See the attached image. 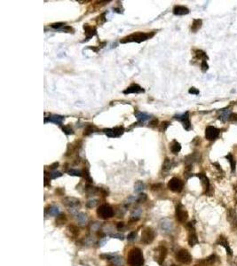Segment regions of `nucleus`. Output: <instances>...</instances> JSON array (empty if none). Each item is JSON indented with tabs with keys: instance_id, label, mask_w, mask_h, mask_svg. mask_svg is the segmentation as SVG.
<instances>
[{
	"instance_id": "22",
	"label": "nucleus",
	"mask_w": 237,
	"mask_h": 266,
	"mask_svg": "<svg viewBox=\"0 0 237 266\" xmlns=\"http://www.w3.org/2000/svg\"><path fill=\"white\" fill-rule=\"evenodd\" d=\"M174 165H175V163L173 162V161L168 159V158L165 159V161H164V162L163 164V171H164V172L170 171L174 167Z\"/></svg>"
},
{
	"instance_id": "12",
	"label": "nucleus",
	"mask_w": 237,
	"mask_h": 266,
	"mask_svg": "<svg viewBox=\"0 0 237 266\" xmlns=\"http://www.w3.org/2000/svg\"><path fill=\"white\" fill-rule=\"evenodd\" d=\"M226 218H227V221L229 222L231 227L234 229V230H237V213L233 209V208H230L227 210V215H226Z\"/></svg>"
},
{
	"instance_id": "23",
	"label": "nucleus",
	"mask_w": 237,
	"mask_h": 266,
	"mask_svg": "<svg viewBox=\"0 0 237 266\" xmlns=\"http://www.w3.org/2000/svg\"><path fill=\"white\" fill-rule=\"evenodd\" d=\"M76 219L78 223L80 224H86L88 221V217L86 213H83V212H80V213H77L76 215Z\"/></svg>"
},
{
	"instance_id": "38",
	"label": "nucleus",
	"mask_w": 237,
	"mask_h": 266,
	"mask_svg": "<svg viewBox=\"0 0 237 266\" xmlns=\"http://www.w3.org/2000/svg\"><path fill=\"white\" fill-rule=\"evenodd\" d=\"M65 23H62V22H58V23H53L52 24V28H55V29H58V30H61L63 27H64Z\"/></svg>"
},
{
	"instance_id": "16",
	"label": "nucleus",
	"mask_w": 237,
	"mask_h": 266,
	"mask_svg": "<svg viewBox=\"0 0 237 266\" xmlns=\"http://www.w3.org/2000/svg\"><path fill=\"white\" fill-rule=\"evenodd\" d=\"M144 92H145V90L142 88L141 86H140L139 84H131L126 90H124V94H130V93H137L138 94V93H144Z\"/></svg>"
},
{
	"instance_id": "37",
	"label": "nucleus",
	"mask_w": 237,
	"mask_h": 266,
	"mask_svg": "<svg viewBox=\"0 0 237 266\" xmlns=\"http://www.w3.org/2000/svg\"><path fill=\"white\" fill-rule=\"evenodd\" d=\"M136 238H137V232H135V231L130 232L127 236V240L129 241H134L136 240Z\"/></svg>"
},
{
	"instance_id": "8",
	"label": "nucleus",
	"mask_w": 237,
	"mask_h": 266,
	"mask_svg": "<svg viewBox=\"0 0 237 266\" xmlns=\"http://www.w3.org/2000/svg\"><path fill=\"white\" fill-rule=\"evenodd\" d=\"M167 256V248L164 246H159L157 248L154 249V260L159 264L162 265Z\"/></svg>"
},
{
	"instance_id": "46",
	"label": "nucleus",
	"mask_w": 237,
	"mask_h": 266,
	"mask_svg": "<svg viewBox=\"0 0 237 266\" xmlns=\"http://www.w3.org/2000/svg\"><path fill=\"white\" fill-rule=\"evenodd\" d=\"M189 93H191V94H195V95H197V94H199V90H197L196 88H194V87H192V88L189 90Z\"/></svg>"
},
{
	"instance_id": "29",
	"label": "nucleus",
	"mask_w": 237,
	"mask_h": 266,
	"mask_svg": "<svg viewBox=\"0 0 237 266\" xmlns=\"http://www.w3.org/2000/svg\"><path fill=\"white\" fill-rule=\"evenodd\" d=\"M66 223H67V217H66L65 215L61 214V215H59V216L57 217V218H56V224H57L58 226L63 225V224Z\"/></svg>"
},
{
	"instance_id": "19",
	"label": "nucleus",
	"mask_w": 237,
	"mask_h": 266,
	"mask_svg": "<svg viewBox=\"0 0 237 266\" xmlns=\"http://www.w3.org/2000/svg\"><path fill=\"white\" fill-rule=\"evenodd\" d=\"M173 13L175 15H186L188 13H189V9L182 6V5H176L173 8Z\"/></svg>"
},
{
	"instance_id": "47",
	"label": "nucleus",
	"mask_w": 237,
	"mask_h": 266,
	"mask_svg": "<svg viewBox=\"0 0 237 266\" xmlns=\"http://www.w3.org/2000/svg\"><path fill=\"white\" fill-rule=\"evenodd\" d=\"M116 228H117V230H122V229H124V223H123V222L118 223L117 225H116Z\"/></svg>"
},
{
	"instance_id": "48",
	"label": "nucleus",
	"mask_w": 237,
	"mask_h": 266,
	"mask_svg": "<svg viewBox=\"0 0 237 266\" xmlns=\"http://www.w3.org/2000/svg\"><path fill=\"white\" fill-rule=\"evenodd\" d=\"M108 239H107V238H103V240H101V241H100V247L104 246V244H105V243H106V242H107V241H108Z\"/></svg>"
},
{
	"instance_id": "39",
	"label": "nucleus",
	"mask_w": 237,
	"mask_h": 266,
	"mask_svg": "<svg viewBox=\"0 0 237 266\" xmlns=\"http://www.w3.org/2000/svg\"><path fill=\"white\" fill-rule=\"evenodd\" d=\"M112 261H113V263H114V265H123V258L122 257H114L113 259H112Z\"/></svg>"
},
{
	"instance_id": "30",
	"label": "nucleus",
	"mask_w": 237,
	"mask_h": 266,
	"mask_svg": "<svg viewBox=\"0 0 237 266\" xmlns=\"http://www.w3.org/2000/svg\"><path fill=\"white\" fill-rule=\"evenodd\" d=\"M226 158L228 160V161L230 162V164H231V170H232V171L234 172L235 170H236V161H235V159L233 158V155H231V154H228V155L226 156Z\"/></svg>"
},
{
	"instance_id": "15",
	"label": "nucleus",
	"mask_w": 237,
	"mask_h": 266,
	"mask_svg": "<svg viewBox=\"0 0 237 266\" xmlns=\"http://www.w3.org/2000/svg\"><path fill=\"white\" fill-rule=\"evenodd\" d=\"M217 244L218 245H220L222 247H224L226 250V253L228 256H232L233 255V250L231 249L230 246H229V243L227 241V240L224 237V236H219V238L218 239L217 241Z\"/></svg>"
},
{
	"instance_id": "24",
	"label": "nucleus",
	"mask_w": 237,
	"mask_h": 266,
	"mask_svg": "<svg viewBox=\"0 0 237 266\" xmlns=\"http://www.w3.org/2000/svg\"><path fill=\"white\" fill-rule=\"evenodd\" d=\"M63 120H64V116L54 114V115H51V116H49V120H48V121L51 122V123H57V124H62V123Z\"/></svg>"
},
{
	"instance_id": "41",
	"label": "nucleus",
	"mask_w": 237,
	"mask_h": 266,
	"mask_svg": "<svg viewBox=\"0 0 237 266\" xmlns=\"http://www.w3.org/2000/svg\"><path fill=\"white\" fill-rule=\"evenodd\" d=\"M147 194H141L138 196V199H137V202H144L146 200H147Z\"/></svg>"
},
{
	"instance_id": "27",
	"label": "nucleus",
	"mask_w": 237,
	"mask_h": 266,
	"mask_svg": "<svg viewBox=\"0 0 237 266\" xmlns=\"http://www.w3.org/2000/svg\"><path fill=\"white\" fill-rule=\"evenodd\" d=\"M171 151L172 152L173 154H178L180 150H181V146L178 142H177L176 140H174L172 143L171 144Z\"/></svg>"
},
{
	"instance_id": "35",
	"label": "nucleus",
	"mask_w": 237,
	"mask_h": 266,
	"mask_svg": "<svg viewBox=\"0 0 237 266\" xmlns=\"http://www.w3.org/2000/svg\"><path fill=\"white\" fill-rule=\"evenodd\" d=\"M98 204V200L95 199H92L90 200H88L86 202V207L89 208H94L96 205Z\"/></svg>"
},
{
	"instance_id": "2",
	"label": "nucleus",
	"mask_w": 237,
	"mask_h": 266,
	"mask_svg": "<svg viewBox=\"0 0 237 266\" xmlns=\"http://www.w3.org/2000/svg\"><path fill=\"white\" fill-rule=\"evenodd\" d=\"M154 36V33L149 34V33H143V32H136L133 33L130 36H127L120 40L122 44H126V43H130V42H135V43H141L143 41H146L149 39Z\"/></svg>"
},
{
	"instance_id": "13",
	"label": "nucleus",
	"mask_w": 237,
	"mask_h": 266,
	"mask_svg": "<svg viewBox=\"0 0 237 266\" xmlns=\"http://www.w3.org/2000/svg\"><path fill=\"white\" fill-rule=\"evenodd\" d=\"M175 118L183 123V126L187 131H189L191 129V123H190V120H189L188 112H187V113H185V114H183L181 115H176Z\"/></svg>"
},
{
	"instance_id": "49",
	"label": "nucleus",
	"mask_w": 237,
	"mask_h": 266,
	"mask_svg": "<svg viewBox=\"0 0 237 266\" xmlns=\"http://www.w3.org/2000/svg\"><path fill=\"white\" fill-rule=\"evenodd\" d=\"M58 166H59V162H55V163H53L52 165H51V166H50V168L53 170V169H56Z\"/></svg>"
},
{
	"instance_id": "1",
	"label": "nucleus",
	"mask_w": 237,
	"mask_h": 266,
	"mask_svg": "<svg viewBox=\"0 0 237 266\" xmlns=\"http://www.w3.org/2000/svg\"><path fill=\"white\" fill-rule=\"evenodd\" d=\"M127 263L130 266H142L144 265V256L140 248L134 247L130 250Z\"/></svg>"
},
{
	"instance_id": "6",
	"label": "nucleus",
	"mask_w": 237,
	"mask_h": 266,
	"mask_svg": "<svg viewBox=\"0 0 237 266\" xmlns=\"http://www.w3.org/2000/svg\"><path fill=\"white\" fill-rule=\"evenodd\" d=\"M175 216H176V219L180 223H185L188 218V213L186 208L180 203H178L176 206Z\"/></svg>"
},
{
	"instance_id": "5",
	"label": "nucleus",
	"mask_w": 237,
	"mask_h": 266,
	"mask_svg": "<svg viewBox=\"0 0 237 266\" xmlns=\"http://www.w3.org/2000/svg\"><path fill=\"white\" fill-rule=\"evenodd\" d=\"M155 238V232L151 227H146L141 233V242L146 245L152 243Z\"/></svg>"
},
{
	"instance_id": "34",
	"label": "nucleus",
	"mask_w": 237,
	"mask_h": 266,
	"mask_svg": "<svg viewBox=\"0 0 237 266\" xmlns=\"http://www.w3.org/2000/svg\"><path fill=\"white\" fill-rule=\"evenodd\" d=\"M94 131H97V129L93 125H88L86 128V130H85L84 135H89L91 133L94 132Z\"/></svg>"
},
{
	"instance_id": "4",
	"label": "nucleus",
	"mask_w": 237,
	"mask_h": 266,
	"mask_svg": "<svg viewBox=\"0 0 237 266\" xmlns=\"http://www.w3.org/2000/svg\"><path fill=\"white\" fill-rule=\"evenodd\" d=\"M176 260L183 265H190L192 262V256L187 249H179L176 254Z\"/></svg>"
},
{
	"instance_id": "32",
	"label": "nucleus",
	"mask_w": 237,
	"mask_h": 266,
	"mask_svg": "<svg viewBox=\"0 0 237 266\" xmlns=\"http://www.w3.org/2000/svg\"><path fill=\"white\" fill-rule=\"evenodd\" d=\"M68 230L73 236H77L79 234V229L76 225H69L68 227Z\"/></svg>"
},
{
	"instance_id": "26",
	"label": "nucleus",
	"mask_w": 237,
	"mask_h": 266,
	"mask_svg": "<svg viewBox=\"0 0 237 266\" xmlns=\"http://www.w3.org/2000/svg\"><path fill=\"white\" fill-rule=\"evenodd\" d=\"M198 177H200V179H201V181H202V184L203 187H204L206 190H208L209 187H210V182H209L208 177H206L203 173H200V174L198 175Z\"/></svg>"
},
{
	"instance_id": "51",
	"label": "nucleus",
	"mask_w": 237,
	"mask_h": 266,
	"mask_svg": "<svg viewBox=\"0 0 237 266\" xmlns=\"http://www.w3.org/2000/svg\"><path fill=\"white\" fill-rule=\"evenodd\" d=\"M172 266H177V265H172Z\"/></svg>"
},
{
	"instance_id": "43",
	"label": "nucleus",
	"mask_w": 237,
	"mask_h": 266,
	"mask_svg": "<svg viewBox=\"0 0 237 266\" xmlns=\"http://www.w3.org/2000/svg\"><path fill=\"white\" fill-rule=\"evenodd\" d=\"M111 237L113 238H116V239H119V240H124V234H121V233H116V234H112L110 235Z\"/></svg>"
},
{
	"instance_id": "10",
	"label": "nucleus",
	"mask_w": 237,
	"mask_h": 266,
	"mask_svg": "<svg viewBox=\"0 0 237 266\" xmlns=\"http://www.w3.org/2000/svg\"><path fill=\"white\" fill-rule=\"evenodd\" d=\"M188 228L189 230V235H188V244L190 247H194V245L198 243V237H197V234L195 232V230H194V224L192 222L188 223Z\"/></svg>"
},
{
	"instance_id": "31",
	"label": "nucleus",
	"mask_w": 237,
	"mask_h": 266,
	"mask_svg": "<svg viewBox=\"0 0 237 266\" xmlns=\"http://www.w3.org/2000/svg\"><path fill=\"white\" fill-rule=\"evenodd\" d=\"M201 27H202V20L196 19V20H194V22H193V25H192L191 29H192L193 32H196Z\"/></svg>"
},
{
	"instance_id": "9",
	"label": "nucleus",
	"mask_w": 237,
	"mask_h": 266,
	"mask_svg": "<svg viewBox=\"0 0 237 266\" xmlns=\"http://www.w3.org/2000/svg\"><path fill=\"white\" fill-rule=\"evenodd\" d=\"M183 182L178 177H172L168 183V188L174 193H180L183 189Z\"/></svg>"
},
{
	"instance_id": "20",
	"label": "nucleus",
	"mask_w": 237,
	"mask_h": 266,
	"mask_svg": "<svg viewBox=\"0 0 237 266\" xmlns=\"http://www.w3.org/2000/svg\"><path fill=\"white\" fill-rule=\"evenodd\" d=\"M45 213H47L49 216L56 217V216H59L60 214V208L56 205H51L45 209Z\"/></svg>"
},
{
	"instance_id": "11",
	"label": "nucleus",
	"mask_w": 237,
	"mask_h": 266,
	"mask_svg": "<svg viewBox=\"0 0 237 266\" xmlns=\"http://www.w3.org/2000/svg\"><path fill=\"white\" fill-rule=\"evenodd\" d=\"M219 135V130L213 126H209L205 130V137L208 140H215Z\"/></svg>"
},
{
	"instance_id": "40",
	"label": "nucleus",
	"mask_w": 237,
	"mask_h": 266,
	"mask_svg": "<svg viewBox=\"0 0 237 266\" xmlns=\"http://www.w3.org/2000/svg\"><path fill=\"white\" fill-rule=\"evenodd\" d=\"M62 130H63V132H64L67 135H70V134H73L74 132H73V130H72V128L70 127V126H62Z\"/></svg>"
},
{
	"instance_id": "18",
	"label": "nucleus",
	"mask_w": 237,
	"mask_h": 266,
	"mask_svg": "<svg viewBox=\"0 0 237 266\" xmlns=\"http://www.w3.org/2000/svg\"><path fill=\"white\" fill-rule=\"evenodd\" d=\"M84 28H85V33H86V41H88L90 40L91 37H92L93 36H95L97 34V30L95 28H92L91 26H89L88 24H85L84 25Z\"/></svg>"
},
{
	"instance_id": "3",
	"label": "nucleus",
	"mask_w": 237,
	"mask_h": 266,
	"mask_svg": "<svg viewBox=\"0 0 237 266\" xmlns=\"http://www.w3.org/2000/svg\"><path fill=\"white\" fill-rule=\"evenodd\" d=\"M97 215L101 219H109L114 216V209L108 204H102L98 208Z\"/></svg>"
},
{
	"instance_id": "21",
	"label": "nucleus",
	"mask_w": 237,
	"mask_h": 266,
	"mask_svg": "<svg viewBox=\"0 0 237 266\" xmlns=\"http://www.w3.org/2000/svg\"><path fill=\"white\" fill-rule=\"evenodd\" d=\"M134 115L138 119V121L140 122V123H144V122L148 121V119H150V116L148 114L142 113V112H139V111H136L134 113Z\"/></svg>"
},
{
	"instance_id": "25",
	"label": "nucleus",
	"mask_w": 237,
	"mask_h": 266,
	"mask_svg": "<svg viewBox=\"0 0 237 266\" xmlns=\"http://www.w3.org/2000/svg\"><path fill=\"white\" fill-rule=\"evenodd\" d=\"M141 214H142V210H141L140 208H135V209L131 212V214H130V218H131V220H132V221H137V220H139L140 217V216H141Z\"/></svg>"
},
{
	"instance_id": "45",
	"label": "nucleus",
	"mask_w": 237,
	"mask_h": 266,
	"mask_svg": "<svg viewBox=\"0 0 237 266\" xmlns=\"http://www.w3.org/2000/svg\"><path fill=\"white\" fill-rule=\"evenodd\" d=\"M208 64L206 63V61H202V71L203 72H205L207 69H208Z\"/></svg>"
},
{
	"instance_id": "28",
	"label": "nucleus",
	"mask_w": 237,
	"mask_h": 266,
	"mask_svg": "<svg viewBox=\"0 0 237 266\" xmlns=\"http://www.w3.org/2000/svg\"><path fill=\"white\" fill-rule=\"evenodd\" d=\"M144 189H145V184H144L142 181L139 180V181H137V182L134 184V191H135L136 193H140V192H142Z\"/></svg>"
},
{
	"instance_id": "14",
	"label": "nucleus",
	"mask_w": 237,
	"mask_h": 266,
	"mask_svg": "<svg viewBox=\"0 0 237 266\" xmlns=\"http://www.w3.org/2000/svg\"><path fill=\"white\" fill-rule=\"evenodd\" d=\"M124 132V129L123 127H116V128H112V129H107L104 130V132L109 137H120Z\"/></svg>"
},
{
	"instance_id": "44",
	"label": "nucleus",
	"mask_w": 237,
	"mask_h": 266,
	"mask_svg": "<svg viewBox=\"0 0 237 266\" xmlns=\"http://www.w3.org/2000/svg\"><path fill=\"white\" fill-rule=\"evenodd\" d=\"M169 124H170V123H168V122H164V123H162V128H161V131H162V132H164V131L167 129V127L169 126Z\"/></svg>"
},
{
	"instance_id": "50",
	"label": "nucleus",
	"mask_w": 237,
	"mask_h": 266,
	"mask_svg": "<svg viewBox=\"0 0 237 266\" xmlns=\"http://www.w3.org/2000/svg\"><path fill=\"white\" fill-rule=\"evenodd\" d=\"M195 266H204V265H202V264H201V265H195Z\"/></svg>"
},
{
	"instance_id": "7",
	"label": "nucleus",
	"mask_w": 237,
	"mask_h": 266,
	"mask_svg": "<svg viewBox=\"0 0 237 266\" xmlns=\"http://www.w3.org/2000/svg\"><path fill=\"white\" fill-rule=\"evenodd\" d=\"M62 203L69 208V211L72 213H75L77 210V208L80 207V200L74 197H66L62 200Z\"/></svg>"
},
{
	"instance_id": "36",
	"label": "nucleus",
	"mask_w": 237,
	"mask_h": 266,
	"mask_svg": "<svg viewBox=\"0 0 237 266\" xmlns=\"http://www.w3.org/2000/svg\"><path fill=\"white\" fill-rule=\"evenodd\" d=\"M62 176V173L60 172V171H57V170H54V171H52L50 174H49V177L52 179H55L57 177H60Z\"/></svg>"
},
{
	"instance_id": "42",
	"label": "nucleus",
	"mask_w": 237,
	"mask_h": 266,
	"mask_svg": "<svg viewBox=\"0 0 237 266\" xmlns=\"http://www.w3.org/2000/svg\"><path fill=\"white\" fill-rule=\"evenodd\" d=\"M232 123H237V114H231L228 119Z\"/></svg>"
},
{
	"instance_id": "33",
	"label": "nucleus",
	"mask_w": 237,
	"mask_h": 266,
	"mask_svg": "<svg viewBox=\"0 0 237 266\" xmlns=\"http://www.w3.org/2000/svg\"><path fill=\"white\" fill-rule=\"evenodd\" d=\"M68 174L69 176H73V177H82L83 176V173L80 170H74V169H71V170H68Z\"/></svg>"
},
{
	"instance_id": "17",
	"label": "nucleus",
	"mask_w": 237,
	"mask_h": 266,
	"mask_svg": "<svg viewBox=\"0 0 237 266\" xmlns=\"http://www.w3.org/2000/svg\"><path fill=\"white\" fill-rule=\"evenodd\" d=\"M160 227L163 230V232H164L166 233L171 232L172 230V223L171 220H169L167 218L162 219L160 221Z\"/></svg>"
}]
</instances>
